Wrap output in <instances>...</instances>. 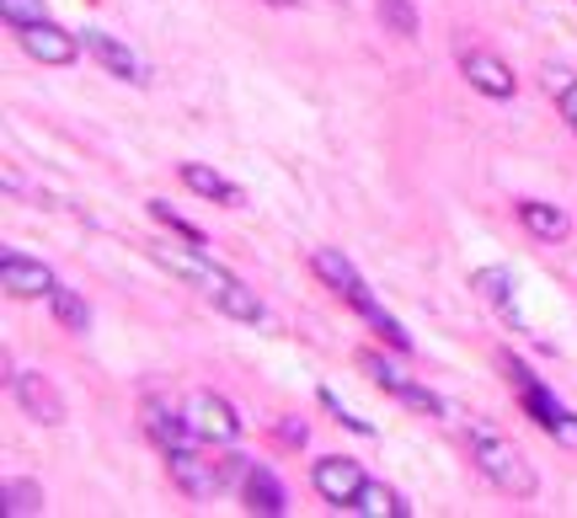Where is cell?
<instances>
[{"mask_svg": "<svg viewBox=\"0 0 577 518\" xmlns=\"http://www.w3.org/2000/svg\"><path fill=\"white\" fill-rule=\"evenodd\" d=\"M471 460L482 465V476L493 481L502 497H519V503H530L540 492L535 481V465L513 449L508 439H497L493 428H482V423H471Z\"/></svg>", "mask_w": 577, "mask_h": 518, "instance_id": "obj_1", "label": "cell"}, {"mask_svg": "<svg viewBox=\"0 0 577 518\" xmlns=\"http://www.w3.org/2000/svg\"><path fill=\"white\" fill-rule=\"evenodd\" d=\"M310 268H316V273H321V279H327L331 289H337V294H342V300H348V305L359 311V316L370 320V326L380 331V337H385V342H391V348H412V337H407V331H401L396 320H391L385 311H380V305H374L370 283L359 279V268H353V262H348L342 251H331V246H321V251L310 257Z\"/></svg>", "mask_w": 577, "mask_h": 518, "instance_id": "obj_2", "label": "cell"}, {"mask_svg": "<svg viewBox=\"0 0 577 518\" xmlns=\"http://www.w3.org/2000/svg\"><path fill=\"white\" fill-rule=\"evenodd\" d=\"M497 363H502V369H508V380L519 385V396H524V412L535 417L540 428H545L551 439L577 443V417H573V412H567L562 401L551 396V391H545L540 380H530V369H524V363H513V359H508V353H502V359H497Z\"/></svg>", "mask_w": 577, "mask_h": 518, "instance_id": "obj_3", "label": "cell"}, {"mask_svg": "<svg viewBox=\"0 0 577 518\" xmlns=\"http://www.w3.org/2000/svg\"><path fill=\"white\" fill-rule=\"evenodd\" d=\"M188 423H193V439L204 443H236V433H241L236 406L225 396H214V391H193L188 396Z\"/></svg>", "mask_w": 577, "mask_h": 518, "instance_id": "obj_4", "label": "cell"}, {"mask_svg": "<svg viewBox=\"0 0 577 518\" xmlns=\"http://www.w3.org/2000/svg\"><path fill=\"white\" fill-rule=\"evenodd\" d=\"M364 369H370V380L380 385V391H391V396L401 401V406H412V412H422V417H444V401L433 396L428 385H417L412 374H401L396 363H385L380 353H364Z\"/></svg>", "mask_w": 577, "mask_h": 518, "instance_id": "obj_5", "label": "cell"}, {"mask_svg": "<svg viewBox=\"0 0 577 518\" xmlns=\"http://www.w3.org/2000/svg\"><path fill=\"white\" fill-rule=\"evenodd\" d=\"M316 492L327 497L331 508H353L359 503V492H364V471H359V460H348V454H327V460H316Z\"/></svg>", "mask_w": 577, "mask_h": 518, "instance_id": "obj_6", "label": "cell"}, {"mask_svg": "<svg viewBox=\"0 0 577 518\" xmlns=\"http://www.w3.org/2000/svg\"><path fill=\"white\" fill-rule=\"evenodd\" d=\"M11 385H16V401H22V412H27L33 423H43V428H59V423H65V396L54 391L48 374L27 369V374H16Z\"/></svg>", "mask_w": 577, "mask_h": 518, "instance_id": "obj_7", "label": "cell"}, {"mask_svg": "<svg viewBox=\"0 0 577 518\" xmlns=\"http://www.w3.org/2000/svg\"><path fill=\"white\" fill-rule=\"evenodd\" d=\"M0 289L11 300H38V294H54V273L22 251H0Z\"/></svg>", "mask_w": 577, "mask_h": 518, "instance_id": "obj_8", "label": "cell"}, {"mask_svg": "<svg viewBox=\"0 0 577 518\" xmlns=\"http://www.w3.org/2000/svg\"><path fill=\"white\" fill-rule=\"evenodd\" d=\"M166 465H171V481L188 492V497H214L225 481H219V465L204 460V454H193L188 443H177V449H166Z\"/></svg>", "mask_w": 577, "mask_h": 518, "instance_id": "obj_9", "label": "cell"}, {"mask_svg": "<svg viewBox=\"0 0 577 518\" xmlns=\"http://www.w3.org/2000/svg\"><path fill=\"white\" fill-rule=\"evenodd\" d=\"M460 76L471 80L482 97H497V102H502V97H513V86H519L513 70L497 59L493 48H465V54H460Z\"/></svg>", "mask_w": 577, "mask_h": 518, "instance_id": "obj_10", "label": "cell"}, {"mask_svg": "<svg viewBox=\"0 0 577 518\" xmlns=\"http://www.w3.org/2000/svg\"><path fill=\"white\" fill-rule=\"evenodd\" d=\"M16 38H22V48H27L38 65H70V59L81 54V43L70 38L65 27H54L48 16H43V22H33V27H16Z\"/></svg>", "mask_w": 577, "mask_h": 518, "instance_id": "obj_11", "label": "cell"}, {"mask_svg": "<svg viewBox=\"0 0 577 518\" xmlns=\"http://www.w3.org/2000/svg\"><path fill=\"white\" fill-rule=\"evenodd\" d=\"M204 294H208V305H214V311H225L230 320H262V316H268V311H262V300H257L241 279H230V273H219Z\"/></svg>", "mask_w": 577, "mask_h": 518, "instance_id": "obj_12", "label": "cell"}, {"mask_svg": "<svg viewBox=\"0 0 577 518\" xmlns=\"http://www.w3.org/2000/svg\"><path fill=\"white\" fill-rule=\"evenodd\" d=\"M145 433L161 443V449H177V443H188L193 433V423H188V406L177 412V406H166V401H145Z\"/></svg>", "mask_w": 577, "mask_h": 518, "instance_id": "obj_13", "label": "cell"}, {"mask_svg": "<svg viewBox=\"0 0 577 518\" xmlns=\"http://www.w3.org/2000/svg\"><path fill=\"white\" fill-rule=\"evenodd\" d=\"M86 54L108 70V76H118V80H145V65L128 54L118 38H108V33H86Z\"/></svg>", "mask_w": 577, "mask_h": 518, "instance_id": "obj_14", "label": "cell"}, {"mask_svg": "<svg viewBox=\"0 0 577 518\" xmlns=\"http://www.w3.org/2000/svg\"><path fill=\"white\" fill-rule=\"evenodd\" d=\"M247 508H251V514H268V518L288 514L284 486H279V476H273L268 465H251V471H247Z\"/></svg>", "mask_w": 577, "mask_h": 518, "instance_id": "obj_15", "label": "cell"}, {"mask_svg": "<svg viewBox=\"0 0 577 518\" xmlns=\"http://www.w3.org/2000/svg\"><path fill=\"white\" fill-rule=\"evenodd\" d=\"M519 219H524V230L535 240H567V230H573V219H567L556 203H540V199L519 203Z\"/></svg>", "mask_w": 577, "mask_h": 518, "instance_id": "obj_16", "label": "cell"}, {"mask_svg": "<svg viewBox=\"0 0 577 518\" xmlns=\"http://www.w3.org/2000/svg\"><path fill=\"white\" fill-rule=\"evenodd\" d=\"M182 182L199 193V199H208V203H225V209H241V188L236 182H225L219 171H208V166H199V160H188L182 166Z\"/></svg>", "mask_w": 577, "mask_h": 518, "instance_id": "obj_17", "label": "cell"}, {"mask_svg": "<svg viewBox=\"0 0 577 518\" xmlns=\"http://www.w3.org/2000/svg\"><path fill=\"white\" fill-rule=\"evenodd\" d=\"M48 497H43L38 481H5L0 486V514L5 518H27V514H43Z\"/></svg>", "mask_w": 577, "mask_h": 518, "instance_id": "obj_18", "label": "cell"}, {"mask_svg": "<svg viewBox=\"0 0 577 518\" xmlns=\"http://www.w3.org/2000/svg\"><path fill=\"white\" fill-rule=\"evenodd\" d=\"M48 305H54V320H59L65 331H86V326H91V311H86V300L76 289H59V283H54Z\"/></svg>", "mask_w": 577, "mask_h": 518, "instance_id": "obj_19", "label": "cell"}, {"mask_svg": "<svg viewBox=\"0 0 577 518\" xmlns=\"http://www.w3.org/2000/svg\"><path fill=\"white\" fill-rule=\"evenodd\" d=\"M353 514H370V518H380V514H407V503L391 492V486H380V481H364V492H359V503H353Z\"/></svg>", "mask_w": 577, "mask_h": 518, "instance_id": "obj_20", "label": "cell"}, {"mask_svg": "<svg viewBox=\"0 0 577 518\" xmlns=\"http://www.w3.org/2000/svg\"><path fill=\"white\" fill-rule=\"evenodd\" d=\"M471 289H476L482 300H493V305H502V311L513 316V279H508L502 268H482V273H471Z\"/></svg>", "mask_w": 577, "mask_h": 518, "instance_id": "obj_21", "label": "cell"}, {"mask_svg": "<svg viewBox=\"0 0 577 518\" xmlns=\"http://www.w3.org/2000/svg\"><path fill=\"white\" fill-rule=\"evenodd\" d=\"M380 22H385L396 38H417V5L412 0H380Z\"/></svg>", "mask_w": 577, "mask_h": 518, "instance_id": "obj_22", "label": "cell"}, {"mask_svg": "<svg viewBox=\"0 0 577 518\" xmlns=\"http://www.w3.org/2000/svg\"><path fill=\"white\" fill-rule=\"evenodd\" d=\"M150 214H156V219H161V225H166V230H171V236H182V240H188V246H193V251H204V230H193V225H188V219H182V214H171V203L150 199Z\"/></svg>", "mask_w": 577, "mask_h": 518, "instance_id": "obj_23", "label": "cell"}, {"mask_svg": "<svg viewBox=\"0 0 577 518\" xmlns=\"http://www.w3.org/2000/svg\"><path fill=\"white\" fill-rule=\"evenodd\" d=\"M0 16H5L11 27H33L48 11H43V0H0Z\"/></svg>", "mask_w": 577, "mask_h": 518, "instance_id": "obj_24", "label": "cell"}, {"mask_svg": "<svg viewBox=\"0 0 577 518\" xmlns=\"http://www.w3.org/2000/svg\"><path fill=\"white\" fill-rule=\"evenodd\" d=\"M556 108H562V119H567V128L577 134V80H567V86L556 91Z\"/></svg>", "mask_w": 577, "mask_h": 518, "instance_id": "obj_25", "label": "cell"}, {"mask_svg": "<svg viewBox=\"0 0 577 518\" xmlns=\"http://www.w3.org/2000/svg\"><path fill=\"white\" fill-rule=\"evenodd\" d=\"M567 70H556V65H551V70H545V91H551V97H556V91H562V86H567Z\"/></svg>", "mask_w": 577, "mask_h": 518, "instance_id": "obj_26", "label": "cell"}, {"mask_svg": "<svg viewBox=\"0 0 577 518\" xmlns=\"http://www.w3.org/2000/svg\"><path fill=\"white\" fill-rule=\"evenodd\" d=\"M284 439L288 443H305V423H284Z\"/></svg>", "mask_w": 577, "mask_h": 518, "instance_id": "obj_27", "label": "cell"}, {"mask_svg": "<svg viewBox=\"0 0 577 518\" xmlns=\"http://www.w3.org/2000/svg\"><path fill=\"white\" fill-rule=\"evenodd\" d=\"M268 5H299V0H268Z\"/></svg>", "mask_w": 577, "mask_h": 518, "instance_id": "obj_28", "label": "cell"}]
</instances>
